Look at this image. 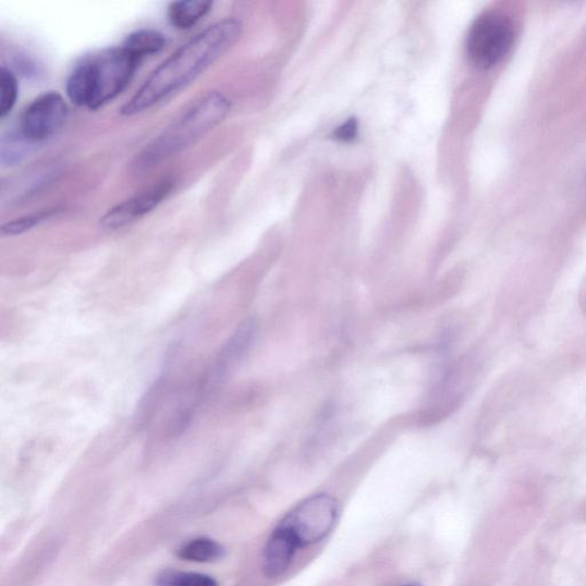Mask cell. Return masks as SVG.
Masks as SVG:
<instances>
[{"instance_id": "cell-14", "label": "cell", "mask_w": 586, "mask_h": 586, "mask_svg": "<svg viewBox=\"0 0 586 586\" xmlns=\"http://www.w3.org/2000/svg\"><path fill=\"white\" fill-rule=\"evenodd\" d=\"M58 212L59 211L56 209H48L14 219L3 224L2 234L3 236H16L24 234L39 227L40 223L52 219Z\"/></svg>"}, {"instance_id": "cell-9", "label": "cell", "mask_w": 586, "mask_h": 586, "mask_svg": "<svg viewBox=\"0 0 586 586\" xmlns=\"http://www.w3.org/2000/svg\"><path fill=\"white\" fill-rule=\"evenodd\" d=\"M300 549L296 540L278 526L270 535L264 552V570L269 577L282 576L291 566Z\"/></svg>"}, {"instance_id": "cell-7", "label": "cell", "mask_w": 586, "mask_h": 586, "mask_svg": "<svg viewBox=\"0 0 586 586\" xmlns=\"http://www.w3.org/2000/svg\"><path fill=\"white\" fill-rule=\"evenodd\" d=\"M173 187L172 180L164 179L145 192L119 203L100 219V227L106 231H119L131 227L159 207Z\"/></svg>"}, {"instance_id": "cell-11", "label": "cell", "mask_w": 586, "mask_h": 586, "mask_svg": "<svg viewBox=\"0 0 586 586\" xmlns=\"http://www.w3.org/2000/svg\"><path fill=\"white\" fill-rule=\"evenodd\" d=\"M167 39L163 34L156 30L143 29L131 34L124 41L123 47L141 61L162 52Z\"/></svg>"}, {"instance_id": "cell-13", "label": "cell", "mask_w": 586, "mask_h": 586, "mask_svg": "<svg viewBox=\"0 0 586 586\" xmlns=\"http://www.w3.org/2000/svg\"><path fill=\"white\" fill-rule=\"evenodd\" d=\"M19 97V82L8 66L0 70V119L8 118L14 109Z\"/></svg>"}, {"instance_id": "cell-8", "label": "cell", "mask_w": 586, "mask_h": 586, "mask_svg": "<svg viewBox=\"0 0 586 586\" xmlns=\"http://www.w3.org/2000/svg\"><path fill=\"white\" fill-rule=\"evenodd\" d=\"M256 337L257 323L255 320H245L237 327L219 353L215 369L217 380L223 379L235 368L254 345Z\"/></svg>"}, {"instance_id": "cell-4", "label": "cell", "mask_w": 586, "mask_h": 586, "mask_svg": "<svg viewBox=\"0 0 586 586\" xmlns=\"http://www.w3.org/2000/svg\"><path fill=\"white\" fill-rule=\"evenodd\" d=\"M340 505L331 496L314 495L293 508L279 525L286 530L300 548L320 542L334 528Z\"/></svg>"}, {"instance_id": "cell-2", "label": "cell", "mask_w": 586, "mask_h": 586, "mask_svg": "<svg viewBox=\"0 0 586 586\" xmlns=\"http://www.w3.org/2000/svg\"><path fill=\"white\" fill-rule=\"evenodd\" d=\"M141 62L123 45L87 56L68 78L66 96L77 107L98 110L124 93Z\"/></svg>"}, {"instance_id": "cell-12", "label": "cell", "mask_w": 586, "mask_h": 586, "mask_svg": "<svg viewBox=\"0 0 586 586\" xmlns=\"http://www.w3.org/2000/svg\"><path fill=\"white\" fill-rule=\"evenodd\" d=\"M224 554L223 548L210 538H196L179 550L178 556L183 560L199 563L215 562Z\"/></svg>"}, {"instance_id": "cell-3", "label": "cell", "mask_w": 586, "mask_h": 586, "mask_svg": "<svg viewBox=\"0 0 586 586\" xmlns=\"http://www.w3.org/2000/svg\"><path fill=\"white\" fill-rule=\"evenodd\" d=\"M231 108L229 97L219 91L200 97L144 149L138 169L154 168L186 150L227 119Z\"/></svg>"}, {"instance_id": "cell-5", "label": "cell", "mask_w": 586, "mask_h": 586, "mask_svg": "<svg viewBox=\"0 0 586 586\" xmlns=\"http://www.w3.org/2000/svg\"><path fill=\"white\" fill-rule=\"evenodd\" d=\"M515 28L510 17L489 13L479 17L467 36V54L480 70L500 63L511 51Z\"/></svg>"}, {"instance_id": "cell-16", "label": "cell", "mask_w": 586, "mask_h": 586, "mask_svg": "<svg viewBox=\"0 0 586 586\" xmlns=\"http://www.w3.org/2000/svg\"><path fill=\"white\" fill-rule=\"evenodd\" d=\"M357 121L350 119L345 124L334 131L333 137L338 142L351 143L357 137Z\"/></svg>"}, {"instance_id": "cell-1", "label": "cell", "mask_w": 586, "mask_h": 586, "mask_svg": "<svg viewBox=\"0 0 586 586\" xmlns=\"http://www.w3.org/2000/svg\"><path fill=\"white\" fill-rule=\"evenodd\" d=\"M241 33V21L227 17L194 36L156 68L123 106L122 115L143 114L183 91L233 47Z\"/></svg>"}, {"instance_id": "cell-17", "label": "cell", "mask_w": 586, "mask_h": 586, "mask_svg": "<svg viewBox=\"0 0 586 586\" xmlns=\"http://www.w3.org/2000/svg\"><path fill=\"white\" fill-rule=\"evenodd\" d=\"M403 586H420L418 584H408V585H403Z\"/></svg>"}, {"instance_id": "cell-6", "label": "cell", "mask_w": 586, "mask_h": 586, "mask_svg": "<svg viewBox=\"0 0 586 586\" xmlns=\"http://www.w3.org/2000/svg\"><path fill=\"white\" fill-rule=\"evenodd\" d=\"M70 109L58 93H47L30 102L21 117L20 137L28 144L48 142L66 122Z\"/></svg>"}, {"instance_id": "cell-10", "label": "cell", "mask_w": 586, "mask_h": 586, "mask_svg": "<svg viewBox=\"0 0 586 586\" xmlns=\"http://www.w3.org/2000/svg\"><path fill=\"white\" fill-rule=\"evenodd\" d=\"M212 2L205 0H183L171 3L168 9L170 24L178 30H188L212 10Z\"/></svg>"}, {"instance_id": "cell-15", "label": "cell", "mask_w": 586, "mask_h": 586, "mask_svg": "<svg viewBox=\"0 0 586 586\" xmlns=\"http://www.w3.org/2000/svg\"><path fill=\"white\" fill-rule=\"evenodd\" d=\"M159 586H218L208 575L198 573L167 572L157 581Z\"/></svg>"}]
</instances>
